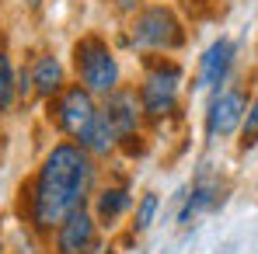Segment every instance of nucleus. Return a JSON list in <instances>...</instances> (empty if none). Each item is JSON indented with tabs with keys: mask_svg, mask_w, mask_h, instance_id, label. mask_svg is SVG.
I'll list each match as a JSON object with an SVG mask.
<instances>
[{
	"mask_svg": "<svg viewBox=\"0 0 258 254\" xmlns=\"http://www.w3.org/2000/svg\"><path fill=\"white\" fill-rule=\"evenodd\" d=\"M94 188V160L77 143H56L45 153L42 167L32 185V226L35 230H56L70 212L84 209L87 195Z\"/></svg>",
	"mask_w": 258,
	"mask_h": 254,
	"instance_id": "nucleus-1",
	"label": "nucleus"
},
{
	"mask_svg": "<svg viewBox=\"0 0 258 254\" xmlns=\"http://www.w3.org/2000/svg\"><path fill=\"white\" fill-rule=\"evenodd\" d=\"M129 45L147 49V52H174L185 45V28H181V21L171 7L154 4V7H143L133 14Z\"/></svg>",
	"mask_w": 258,
	"mask_h": 254,
	"instance_id": "nucleus-2",
	"label": "nucleus"
},
{
	"mask_svg": "<svg viewBox=\"0 0 258 254\" xmlns=\"http://www.w3.org/2000/svg\"><path fill=\"white\" fill-rule=\"evenodd\" d=\"M74 63H77V77L91 94H112L119 87V59L108 49L105 39L98 35H84L74 45Z\"/></svg>",
	"mask_w": 258,
	"mask_h": 254,
	"instance_id": "nucleus-3",
	"label": "nucleus"
},
{
	"mask_svg": "<svg viewBox=\"0 0 258 254\" xmlns=\"http://www.w3.org/2000/svg\"><path fill=\"white\" fill-rule=\"evenodd\" d=\"M178 91H181V66L171 59H157L147 63V77L140 84V105L147 119H164L171 115L178 105Z\"/></svg>",
	"mask_w": 258,
	"mask_h": 254,
	"instance_id": "nucleus-4",
	"label": "nucleus"
},
{
	"mask_svg": "<svg viewBox=\"0 0 258 254\" xmlns=\"http://www.w3.org/2000/svg\"><path fill=\"white\" fill-rule=\"evenodd\" d=\"M98 112H101V108L94 105V94H91L84 84L63 87V91L56 94V105H52V119H56V126L63 129L74 143L91 129V122L98 119Z\"/></svg>",
	"mask_w": 258,
	"mask_h": 254,
	"instance_id": "nucleus-5",
	"label": "nucleus"
},
{
	"mask_svg": "<svg viewBox=\"0 0 258 254\" xmlns=\"http://www.w3.org/2000/svg\"><path fill=\"white\" fill-rule=\"evenodd\" d=\"M248 115V98L241 87H220L213 91V101L206 108V136L210 139H227L244 126Z\"/></svg>",
	"mask_w": 258,
	"mask_h": 254,
	"instance_id": "nucleus-6",
	"label": "nucleus"
},
{
	"mask_svg": "<svg viewBox=\"0 0 258 254\" xmlns=\"http://www.w3.org/2000/svg\"><path fill=\"white\" fill-rule=\"evenodd\" d=\"M101 244L98 237V219L87 209L70 212L56 226V254H94Z\"/></svg>",
	"mask_w": 258,
	"mask_h": 254,
	"instance_id": "nucleus-7",
	"label": "nucleus"
},
{
	"mask_svg": "<svg viewBox=\"0 0 258 254\" xmlns=\"http://www.w3.org/2000/svg\"><path fill=\"white\" fill-rule=\"evenodd\" d=\"M105 119L112 122L119 139H133L140 132V115H143V105H140V94L129 91V87H115L108 98H105Z\"/></svg>",
	"mask_w": 258,
	"mask_h": 254,
	"instance_id": "nucleus-8",
	"label": "nucleus"
},
{
	"mask_svg": "<svg viewBox=\"0 0 258 254\" xmlns=\"http://www.w3.org/2000/svg\"><path fill=\"white\" fill-rule=\"evenodd\" d=\"M234 56H237V45L220 35V39L203 52V59H199V80H196V87H203V91H220V87L227 84V77H230Z\"/></svg>",
	"mask_w": 258,
	"mask_h": 254,
	"instance_id": "nucleus-9",
	"label": "nucleus"
},
{
	"mask_svg": "<svg viewBox=\"0 0 258 254\" xmlns=\"http://www.w3.org/2000/svg\"><path fill=\"white\" fill-rule=\"evenodd\" d=\"M220 199H223V192H220V181L213 178H199L196 185H192V195H185V206L178 212V223H192L199 212H210L220 206Z\"/></svg>",
	"mask_w": 258,
	"mask_h": 254,
	"instance_id": "nucleus-10",
	"label": "nucleus"
},
{
	"mask_svg": "<svg viewBox=\"0 0 258 254\" xmlns=\"http://www.w3.org/2000/svg\"><path fill=\"white\" fill-rule=\"evenodd\" d=\"M129 206H133V199H129L126 188H105V192H98V199H94V219H98V226H115L129 212Z\"/></svg>",
	"mask_w": 258,
	"mask_h": 254,
	"instance_id": "nucleus-11",
	"label": "nucleus"
},
{
	"mask_svg": "<svg viewBox=\"0 0 258 254\" xmlns=\"http://www.w3.org/2000/svg\"><path fill=\"white\" fill-rule=\"evenodd\" d=\"M115 143H119V136H115V129L112 122L105 119V112H98V119L91 122L84 136L77 139V146H84L91 157H101V153H108V150H115Z\"/></svg>",
	"mask_w": 258,
	"mask_h": 254,
	"instance_id": "nucleus-12",
	"label": "nucleus"
},
{
	"mask_svg": "<svg viewBox=\"0 0 258 254\" xmlns=\"http://www.w3.org/2000/svg\"><path fill=\"white\" fill-rule=\"evenodd\" d=\"M32 87L42 98H56L63 91V63L56 56H39L35 70H32Z\"/></svg>",
	"mask_w": 258,
	"mask_h": 254,
	"instance_id": "nucleus-13",
	"label": "nucleus"
},
{
	"mask_svg": "<svg viewBox=\"0 0 258 254\" xmlns=\"http://www.w3.org/2000/svg\"><path fill=\"white\" fill-rule=\"evenodd\" d=\"M14 94H18V73H14L7 52H0V112H7L14 105Z\"/></svg>",
	"mask_w": 258,
	"mask_h": 254,
	"instance_id": "nucleus-14",
	"label": "nucleus"
},
{
	"mask_svg": "<svg viewBox=\"0 0 258 254\" xmlns=\"http://www.w3.org/2000/svg\"><path fill=\"white\" fill-rule=\"evenodd\" d=\"M161 209V199L154 195V192H147L143 199H140V206H136V216H133V230L136 233H147L150 230V223H154V216Z\"/></svg>",
	"mask_w": 258,
	"mask_h": 254,
	"instance_id": "nucleus-15",
	"label": "nucleus"
},
{
	"mask_svg": "<svg viewBox=\"0 0 258 254\" xmlns=\"http://www.w3.org/2000/svg\"><path fill=\"white\" fill-rule=\"evenodd\" d=\"M251 146H258V94L248 105V115H244V126H241V150L248 153Z\"/></svg>",
	"mask_w": 258,
	"mask_h": 254,
	"instance_id": "nucleus-16",
	"label": "nucleus"
},
{
	"mask_svg": "<svg viewBox=\"0 0 258 254\" xmlns=\"http://www.w3.org/2000/svg\"><path fill=\"white\" fill-rule=\"evenodd\" d=\"M32 91H35V87H32V70H21V73H18V94L28 98Z\"/></svg>",
	"mask_w": 258,
	"mask_h": 254,
	"instance_id": "nucleus-17",
	"label": "nucleus"
},
{
	"mask_svg": "<svg viewBox=\"0 0 258 254\" xmlns=\"http://www.w3.org/2000/svg\"><path fill=\"white\" fill-rule=\"evenodd\" d=\"M28 4H32V7H39V4H42V0H28Z\"/></svg>",
	"mask_w": 258,
	"mask_h": 254,
	"instance_id": "nucleus-18",
	"label": "nucleus"
},
{
	"mask_svg": "<svg viewBox=\"0 0 258 254\" xmlns=\"http://www.w3.org/2000/svg\"><path fill=\"white\" fill-rule=\"evenodd\" d=\"M108 254H115V251H108Z\"/></svg>",
	"mask_w": 258,
	"mask_h": 254,
	"instance_id": "nucleus-19",
	"label": "nucleus"
}]
</instances>
